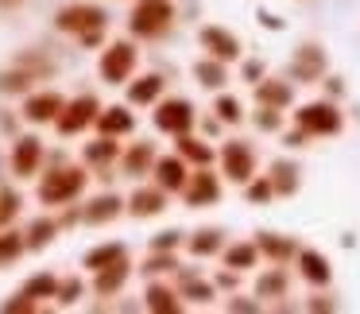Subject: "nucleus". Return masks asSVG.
<instances>
[{"label": "nucleus", "instance_id": "obj_55", "mask_svg": "<svg viewBox=\"0 0 360 314\" xmlns=\"http://www.w3.org/2000/svg\"><path fill=\"white\" fill-rule=\"evenodd\" d=\"M0 128H4V132H12V128H16V120H12L8 113H0Z\"/></svg>", "mask_w": 360, "mask_h": 314}, {"label": "nucleus", "instance_id": "obj_49", "mask_svg": "<svg viewBox=\"0 0 360 314\" xmlns=\"http://www.w3.org/2000/svg\"><path fill=\"white\" fill-rule=\"evenodd\" d=\"M213 283H217V291H233L236 283H240V272H233V268H221V272L213 275Z\"/></svg>", "mask_w": 360, "mask_h": 314}, {"label": "nucleus", "instance_id": "obj_11", "mask_svg": "<svg viewBox=\"0 0 360 314\" xmlns=\"http://www.w3.org/2000/svg\"><path fill=\"white\" fill-rule=\"evenodd\" d=\"M329 74V55L321 43H298L295 55H290V78L298 86H318Z\"/></svg>", "mask_w": 360, "mask_h": 314}, {"label": "nucleus", "instance_id": "obj_25", "mask_svg": "<svg viewBox=\"0 0 360 314\" xmlns=\"http://www.w3.org/2000/svg\"><path fill=\"white\" fill-rule=\"evenodd\" d=\"M252 97H256V105H271V109H283L287 113L290 105H295V82L287 78H264L252 86Z\"/></svg>", "mask_w": 360, "mask_h": 314}, {"label": "nucleus", "instance_id": "obj_18", "mask_svg": "<svg viewBox=\"0 0 360 314\" xmlns=\"http://www.w3.org/2000/svg\"><path fill=\"white\" fill-rule=\"evenodd\" d=\"M174 287H179L182 303H194V306H210L217 299V283L205 280L198 268H179L174 272Z\"/></svg>", "mask_w": 360, "mask_h": 314}, {"label": "nucleus", "instance_id": "obj_32", "mask_svg": "<svg viewBox=\"0 0 360 314\" xmlns=\"http://www.w3.org/2000/svg\"><path fill=\"white\" fill-rule=\"evenodd\" d=\"M290 291V275H287V264H271L267 272L256 275V299L271 303V299H287Z\"/></svg>", "mask_w": 360, "mask_h": 314}, {"label": "nucleus", "instance_id": "obj_44", "mask_svg": "<svg viewBox=\"0 0 360 314\" xmlns=\"http://www.w3.org/2000/svg\"><path fill=\"white\" fill-rule=\"evenodd\" d=\"M179 244H186V233H182V229H159L148 241V249L151 252H179Z\"/></svg>", "mask_w": 360, "mask_h": 314}, {"label": "nucleus", "instance_id": "obj_47", "mask_svg": "<svg viewBox=\"0 0 360 314\" xmlns=\"http://www.w3.org/2000/svg\"><path fill=\"white\" fill-rule=\"evenodd\" d=\"M0 310H4V314H32V310H39V303H35L32 295H24V291H20V295H12L8 303L0 306Z\"/></svg>", "mask_w": 360, "mask_h": 314}, {"label": "nucleus", "instance_id": "obj_35", "mask_svg": "<svg viewBox=\"0 0 360 314\" xmlns=\"http://www.w3.org/2000/svg\"><path fill=\"white\" fill-rule=\"evenodd\" d=\"M24 252H27V237L20 233V229H12V225L0 229V268L20 264V260H24Z\"/></svg>", "mask_w": 360, "mask_h": 314}, {"label": "nucleus", "instance_id": "obj_1", "mask_svg": "<svg viewBox=\"0 0 360 314\" xmlns=\"http://www.w3.org/2000/svg\"><path fill=\"white\" fill-rule=\"evenodd\" d=\"M86 182H89L86 163H63V159H55V167L43 171L39 187H35V198L47 210H66V206H74L86 194Z\"/></svg>", "mask_w": 360, "mask_h": 314}, {"label": "nucleus", "instance_id": "obj_53", "mask_svg": "<svg viewBox=\"0 0 360 314\" xmlns=\"http://www.w3.org/2000/svg\"><path fill=\"white\" fill-rule=\"evenodd\" d=\"M225 306H229V310H233V314H236V310H240V314H256V310H259V306H264V303H248V299H236V295H233V299H229Z\"/></svg>", "mask_w": 360, "mask_h": 314}, {"label": "nucleus", "instance_id": "obj_51", "mask_svg": "<svg viewBox=\"0 0 360 314\" xmlns=\"http://www.w3.org/2000/svg\"><path fill=\"white\" fill-rule=\"evenodd\" d=\"M256 24L259 27H267V32H283V16H275V12H267V8H259V16H256Z\"/></svg>", "mask_w": 360, "mask_h": 314}, {"label": "nucleus", "instance_id": "obj_21", "mask_svg": "<svg viewBox=\"0 0 360 314\" xmlns=\"http://www.w3.org/2000/svg\"><path fill=\"white\" fill-rule=\"evenodd\" d=\"M94 128H97L101 136H117V140L132 136V132H136V113H132V105H128V101H124V105H101Z\"/></svg>", "mask_w": 360, "mask_h": 314}, {"label": "nucleus", "instance_id": "obj_29", "mask_svg": "<svg viewBox=\"0 0 360 314\" xmlns=\"http://www.w3.org/2000/svg\"><path fill=\"white\" fill-rule=\"evenodd\" d=\"M267 175H271L279 198H295L298 190H302V167H298L295 159H275V163L267 167Z\"/></svg>", "mask_w": 360, "mask_h": 314}, {"label": "nucleus", "instance_id": "obj_22", "mask_svg": "<svg viewBox=\"0 0 360 314\" xmlns=\"http://www.w3.org/2000/svg\"><path fill=\"white\" fill-rule=\"evenodd\" d=\"M143 306H148L151 314H179L186 303H182V295H179V287H174V283L148 280V287H143Z\"/></svg>", "mask_w": 360, "mask_h": 314}, {"label": "nucleus", "instance_id": "obj_26", "mask_svg": "<svg viewBox=\"0 0 360 314\" xmlns=\"http://www.w3.org/2000/svg\"><path fill=\"white\" fill-rule=\"evenodd\" d=\"M225 233H221L217 225H205V229H194V233L186 237V252L194 260H210V256H221L225 252Z\"/></svg>", "mask_w": 360, "mask_h": 314}, {"label": "nucleus", "instance_id": "obj_48", "mask_svg": "<svg viewBox=\"0 0 360 314\" xmlns=\"http://www.w3.org/2000/svg\"><path fill=\"white\" fill-rule=\"evenodd\" d=\"M321 86H326L329 101H341V97H345V78H337V74H326V78H321Z\"/></svg>", "mask_w": 360, "mask_h": 314}, {"label": "nucleus", "instance_id": "obj_57", "mask_svg": "<svg viewBox=\"0 0 360 314\" xmlns=\"http://www.w3.org/2000/svg\"><path fill=\"white\" fill-rule=\"evenodd\" d=\"M112 4H120V0H112Z\"/></svg>", "mask_w": 360, "mask_h": 314}, {"label": "nucleus", "instance_id": "obj_37", "mask_svg": "<svg viewBox=\"0 0 360 314\" xmlns=\"http://www.w3.org/2000/svg\"><path fill=\"white\" fill-rule=\"evenodd\" d=\"M179 252H148V260L140 264V272L148 280H163V275H174L179 272Z\"/></svg>", "mask_w": 360, "mask_h": 314}, {"label": "nucleus", "instance_id": "obj_20", "mask_svg": "<svg viewBox=\"0 0 360 314\" xmlns=\"http://www.w3.org/2000/svg\"><path fill=\"white\" fill-rule=\"evenodd\" d=\"M124 213H128V198L112 194V190L94 194L86 206H82V221H86V225H112V221L124 218Z\"/></svg>", "mask_w": 360, "mask_h": 314}, {"label": "nucleus", "instance_id": "obj_6", "mask_svg": "<svg viewBox=\"0 0 360 314\" xmlns=\"http://www.w3.org/2000/svg\"><path fill=\"white\" fill-rule=\"evenodd\" d=\"M151 125H155V132L174 140V136H186L198 128V109L190 97H163L155 105V113H151Z\"/></svg>", "mask_w": 360, "mask_h": 314}, {"label": "nucleus", "instance_id": "obj_2", "mask_svg": "<svg viewBox=\"0 0 360 314\" xmlns=\"http://www.w3.org/2000/svg\"><path fill=\"white\" fill-rule=\"evenodd\" d=\"M179 20V8L174 0H132V12H128V32H132L136 43H155L163 39L167 32Z\"/></svg>", "mask_w": 360, "mask_h": 314}, {"label": "nucleus", "instance_id": "obj_12", "mask_svg": "<svg viewBox=\"0 0 360 314\" xmlns=\"http://www.w3.org/2000/svg\"><path fill=\"white\" fill-rule=\"evenodd\" d=\"M198 43H202V55H213L221 63H240L244 58V43L236 32H229L225 24H202L198 27Z\"/></svg>", "mask_w": 360, "mask_h": 314}, {"label": "nucleus", "instance_id": "obj_45", "mask_svg": "<svg viewBox=\"0 0 360 314\" xmlns=\"http://www.w3.org/2000/svg\"><path fill=\"white\" fill-rule=\"evenodd\" d=\"M16 66H24V70H27V74H35V78H47V74H55V63H47V58L32 55V51L16 55Z\"/></svg>", "mask_w": 360, "mask_h": 314}, {"label": "nucleus", "instance_id": "obj_10", "mask_svg": "<svg viewBox=\"0 0 360 314\" xmlns=\"http://www.w3.org/2000/svg\"><path fill=\"white\" fill-rule=\"evenodd\" d=\"M43 163H47V144L39 140L35 132H24L12 140L8 148V171L16 175V179H35V175L43 171Z\"/></svg>", "mask_w": 360, "mask_h": 314}, {"label": "nucleus", "instance_id": "obj_42", "mask_svg": "<svg viewBox=\"0 0 360 314\" xmlns=\"http://www.w3.org/2000/svg\"><path fill=\"white\" fill-rule=\"evenodd\" d=\"M82 295H86V283H82V275H66V280H58V295H55L58 306H78Z\"/></svg>", "mask_w": 360, "mask_h": 314}, {"label": "nucleus", "instance_id": "obj_39", "mask_svg": "<svg viewBox=\"0 0 360 314\" xmlns=\"http://www.w3.org/2000/svg\"><path fill=\"white\" fill-rule=\"evenodd\" d=\"M213 113L221 117V125H225V128L240 125V120L248 117V113H244V101H240V97H236V94H225V89H221L217 101H213Z\"/></svg>", "mask_w": 360, "mask_h": 314}, {"label": "nucleus", "instance_id": "obj_23", "mask_svg": "<svg viewBox=\"0 0 360 314\" xmlns=\"http://www.w3.org/2000/svg\"><path fill=\"white\" fill-rule=\"evenodd\" d=\"M159 151L151 140H136L128 144L124 151H120V171L128 175V179H143V175H151V167H155Z\"/></svg>", "mask_w": 360, "mask_h": 314}, {"label": "nucleus", "instance_id": "obj_15", "mask_svg": "<svg viewBox=\"0 0 360 314\" xmlns=\"http://www.w3.org/2000/svg\"><path fill=\"white\" fill-rule=\"evenodd\" d=\"M163 94H167V78H163V74H155V70L136 74V78L124 86V97H128L132 109H155V105L163 101Z\"/></svg>", "mask_w": 360, "mask_h": 314}, {"label": "nucleus", "instance_id": "obj_30", "mask_svg": "<svg viewBox=\"0 0 360 314\" xmlns=\"http://www.w3.org/2000/svg\"><path fill=\"white\" fill-rule=\"evenodd\" d=\"M194 82L202 89H210V94H221V89L229 86V63H221V58H213V55H202L194 63Z\"/></svg>", "mask_w": 360, "mask_h": 314}, {"label": "nucleus", "instance_id": "obj_52", "mask_svg": "<svg viewBox=\"0 0 360 314\" xmlns=\"http://www.w3.org/2000/svg\"><path fill=\"white\" fill-rule=\"evenodd\" d=\"M198 128H202V136H221V117L217 113H210V117H198Z\"/></svg>", "mask_w": 360, "mask_h": 314}, {"label": "nucleus", "instance_id": "obj_41", "mask_svg": "<svg viewBox=\"0 0 360 314\" xmlns=\"http://www.w3.org/2000/svg\"><path fill=\"white\" fill-rule=\"evenodd\" d=\"M252 125H256L259 132H267V136H279L283 128H287V117H283V109H271V105H256V113H252Z\"/></svg>", "mask_w": 360, "mask_h": 314}, {"label": "nucleus", "instance_id": "obj_46", "mask_svg": "<svg viewBox=\"0 0 360 314\" xmlns=\"http://www.w3.org/2000/svg\"><path fill=\"white\" fill-rule=\"evenodd\" d=\"M240 82H248V86H256V82H264L267 78V66H264V58H240Z\"/></svg>", "mask_w": 360, "mask_h": 314}, {"label": "nucleus", "instance_id": "obj_7", "mask_svg": "<svg viewBox=\"0 0 360 314\" xmlns=\"http://www.w3.org/2000/svg\"><path fill=\"white\" fill-rule=\"evenodd\" d=\"M97 113H101L97 94H78V97H70V101L63 105V113H58V120L51 128H55L63 140H74V136H82V132H89V128H94Z\"/></svg>", "mask_w": 360, "mask_h": 314}, {"label": "nucleus", "instance_id": "obj_33", "mask_svg": "<svg viewBox=\"0 0 360 314\" xmlns=\"http://www.w3.org/2000/svg\"><path fill=\"white\" fill-rule=\"evenodd\" d=\"M221 260H225V268H233V272H252V268H259L264 256H259L256 241H233V244H225Z\"/></svg>", "mask_w": 360, "mask_h": 314}, {"label": "nucleus", "instance_id": "obj_8", "mask_svg": "<svg viewBox=\"0 0 360 314\" xmlns=\"http://www.w3.org/2000/svg\"><path fill=\"white\" fill-rule=\"evenodd\" d=\"M221 194H225V175L213 171V167H194L179 198L186 210H210V206L221 202Z\"/></svg>", "mask_w": 360, "mask_h": 314}, {"label": "nucleus", "instance_id": "obj_9", "mask_svg": "<svg viewBox=\"0 0 360 314\" xmlns=\"http://www.w3.org/2000/svg\"><path fill=\"white\" fill-rule=\"evenodd\" d=\"M55 27L63 35H74V39H78V35L94 32V27H109V12H105L101 4H94V0H74V4L58 8Z\"/></svg>", "mask_w": 360, "mask_h": 314}, {"label": "nucleus", "instance_id": "obj_4", "mask_svg": "<svg viewBox=\"0 0 360 314\" xmlns=\"http://www.w3.org/2000/svg\"><path fill=\"white\" fill-rule=\"evenodd\" d=\"M140 70V47L136 39H112L101 47V58H97V78L105 86H128Z\"/></svg>", "mask_w": 360, "mask_h": 314}, {"label": "nucleus", "instance_id": "obj_38", "mask_svg": "<svg viewBox=\"0 0 360 314\" xmlns=\"http://www.w3.org/2000/svg\"><path fill=\"white\" fill-rule=\"evenodd\" d=\"M24 295H32L35 303H43V299H55L58 295V275L55 272H35V275H27L24 280Z\"/></svg>", "mask_w": 360, "mask_h": 314}, {"label": "nucleus", "instance_id": "obj_28", "mask_svg": "<svg viewBox=\"0 0 360 314\" xmlns=\"http://www.w3.org/2000/svg\"><path fill=\"white\" fill-rule=\"evenodd\" d=\"M174 151H179L190 167H213V163H217V148H213V144H205L202 136H194V132L174 136Z\"/></svg>", "mask_w": 360, "mask_h": 314}, {"label": "nucleus", "instance_id": "obj_43", "mask_svg": "<svg viewBox=\"0 0 360 314\" xmlns=\"http://www.w3.org/2000/svg\"><path fill=\"white\" fill-rule=\"evenodd\" d=\"M20 210H24V198H20L12 187H0V229L12 225V221L20 218Z\"/></svg>", "mask_w": 360, "mask_h": 314}, {"label": "nucleus", "instance_id": "obj_13", "mask_svg": "<svg viewBox=\"0 0 360 314\" xmlns=\"http://www.w3.org/2000/svg\"><path fill=\"white\" fill-rule=\"evenodd\" d=\"M66 97L58 94V89H32V94H24V105H20V117L27 120V125L43 128V125H55L58 113H63Z\"/></svg>", "mask_w": 360, "mask_h": 314}, {"label": "nucleus", "instance_id": "obj_36", "mask_svg": "<svg viewBox=\"0 0 360 314\" xmlns=\"http://www.w3.org/2000/svg\"><path fill=\"white\" fill-rule=\"evenodd\" d=\"M35 82H39L35 74H27L24 66L12 63L8 70H0V94H8V97H16V94H32Z\"/></svg>", "mask_w": 360, "mask_h": 314}, {"label": "nucleus", "instance_id": "obj_40", "mask_svg": "<svg viewBox=\"0 0 360 314\" xmlns=\"http://www.w3.org/2000/svg\"><path fill=\"white\" fill-rule=\"evenodd\" d=\"M244 198H248V206H267V202H275V182H271V175H256V179H248L244 182Z\"/></svg>", "mask_w": 360, "mask_h": 314}, {"label": "nucleus", "instance_id": "obj_5", "mask_svg": "<svg viewBox=\"0 0 360 314\" xmlns=\"http://www.w3.org/2000/svg\"><path fill=\"white\" fill-rule=\"evenodd\" d=\"M217 167H221V175H225V182L244 187L248 179L259 175V151L252 148V140H229V144H221V151H217Z\"/></svg>", "mask_w": 360, "mask_h": 314}, {"label": "nucleus", "instance_id": "obj_3", "mask_svg": "<svg viewBox=\"0 0 360 314\" xmlns=\"http://www.w3.org/2000/svg\"><path fill=\"white\" fill-rule=\"evenodd\" d=\"M290 125L302 128L310 140H329V136H341L345 132V113L337 101L321 97V101H306L290 113Z\"/></svg>", "mask_w": 360, "mask_h": 314}, {"label": "nucleus", "instance_id": "obj_17", "mask_svg": "<svg viewBox=\"0 0 360 314\" xmlns=\"http://www.w3.org/2000/svg\"><path fill=\"white\" fill-rule=\"evenodd\" d=\"M295 268H298V280H302L306 287H314V291H321V287L333 283V264H329V256L318 252V249H298Z\"/></svg>", "mask_w": 360, "mask_h": 314}, {"label": "nucleus", "instance_id": "obj_31", "mask_svg": "<svg viewBox=\"0 0 360 314\" xmlns=\"http://www.w3.org/2000/svg\"><path fill=\"white\" fill-rule=\"evenodd\" d=\"M58 233H63L58 218H51V213H39V218H32V225L24 229V237H27V252H43V249H51V244L58 241Z\"/></svg>", "mask_w": 360, "mask_h": 314}, {"label": "nucleus", "instance_id": "obj_56", "mask_svg": "<svg viewBox=\"0 0 360 314\" xmlns=\"http://www.w3.org/2000/svg\"><path fill=\"white\" fill-rule=\"evenodd\" d=\"M0 4H16V0H0Z\"/></svg>", "mask_w": 360, "mask_h": 314}, {"label": "nucleus", "instance_id": "obj_54", "mask_svg": "<svg viewBox=\"0 0 360 314\" xmlns=\"http://www.w3.org/2000/svg\"><path fill=\"white\" fill-rule=\"evenodd\" d=\"M333 306H337V303H333L329 295H314L310 303H306V310H318V314H321V310H333Z\"/></svg>", "mask_w": 360, "mask_h": 314}, {"label": "nucleus", "instance_id": "obj_16", "mask_svg": "<svg viewBox=\"0 0 360 314\" xmlns=\"http://www.w3.org/2000/svg\"><path fill=\"white\" fill-rule=\"evenodd\" d=\"M190 171H194V167H190L179 151H171V156H159L155 159V167H151V182L163 187L167 194H182V187L190 182Z\"/></svg>", "mask_w": 360, "mask_h": 314}, {"label": "nucleus", "instance_id": "obj_19", "mask_svg": "<svg viewBox=\"0 0 360 314\" xmlns=\"http://www.w3.org/2000/svg\"><path fill=\"white\" fill-rule=\"evenodd\" d=\"M167 206H171V194H167L163 187H155V182H148V187H136L132 194H128V218L148 221V218L167 213Z\"/></svg>", "mask_w": 360, "mask_h": 314}, {"label": "nucleus", "instance_id": "obj_50", "mask_svg": "<svg viewBox=\"0 0 360 314\" xmlns=\"http://www.w3.org/2000/svg\"><path fill=\"white\" fill-rule=\"evenodd\" d=\"M279 136H283V148H290V151H295V148H306V140H310V136H306L302 128H290V132L283 128Z\"/></svg>", "mask_w": 360, "mask_h": 314}, {"label": "nucleus", "instance_id": "obj_24", "mask_svg": "<svg viewBox=\"0 0 360 314\" xmlns=\"http://www.w3.org/2000/svg\"><path fill=\"white\" fill-rule=\"evenodd\" d=\"M256 244H259V256L267 264H295V256H298V241L287 233H267V229H259Z\"/></svg>", "mask_w": 360, "mask_h": 314}, {"label": "nucleus", "instance_id": "obj_14", "mask_svg": "<svg viewBox=\"0 0 360 314\" xmlns=\"http://www.w3.org/2000/svg\"><path fill=\"white\" fill-rule=\"evenodd\" d=\"M120 151H124V148H120L117 136H101V132H97L94 140L82 144V163L105 179V175L112 171V163H120Z\"/></svg>", "mask_w": 360, "mask_h": 314}, {"label": "nucleus", "instance_id": "obj_27", "mask_svg": "<svg viewBox=\"0 0 360 314\" xmlns=\"http://www.w3.org/2000/svg\"><path fill=\"white\" fill-rule=\"evenodd\" d=\"M128 280H132V264H128V256H124V260H117V264L94 272V291L101 299H112V295H120V291H124Z\"/></svg>", "mask_w": 360, "mask_h": 314}, {"label": "nucleus", "instance_id": "obj_34", "mask_svg": "<svg viewBox=\"0 0 360 314\" xmlns=\"http://www.w3.org/2000/svg\"><path fill=\"white\" fill-rule=\"evenodd\" d=\"M124 256H128V249H124L120 241H101V244H94V249L82 256V268L94 275V272H101V268L117 264V260H124Z\"/></svg>", "mask_w": 360, "mask_h": 314}]
</instances>
